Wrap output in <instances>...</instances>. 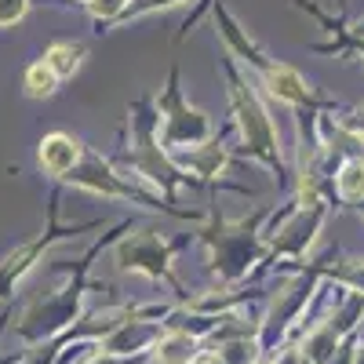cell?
I'll use <instances>...</instances> for the list:
<instances>
[{
    "mask_svg": "<svg viewBox=\"0 0 364 364\" xmlns=\"http://www.w3.org/2000/svg\"><path fill=\"white\" fill-rule=\"evenodd\" d=\"M132 117V154H124L117 161V168L124 171L128 178H142V182H154L161 186L164 200L175 204V190L178 186H197V178L182 171L161 146V109L154 95H142L132 102L128 109Z\"/></svg>",
    "mask_w": 364,
    "mask_h": 364,
    "instance_id": "1",
    "label": "cell"
},
{
    "mask_svg": "<svg viewBox=\"0 0 364 364\" xmlns=\"http://www.w3.org/2000/svg\"><path fill=\"white\" fill-rule=\"evenodd\" d=\"M223 73L230 80V106H233V120H237V132L240 142H245V154L255 157L259 164H266L281 182H288V168L281 157V139L277 128H273V117L266 109V102L259 99V87L240 77V70L233 66V58H223Z\"/></svg>",
    "mask_w": 364,
    "mask_h": 364,
    "instance_id": "2",
    "label": "cell"
},
{
    "mask_svg": "<svg viewBox=\"0 0 364 364\" xmlns=\"http://www.w3.org/2000/svg\"><path fill=\"white\" fill-rule=\"evenodd\" d=\"M266 219V211H259L255 219H240V223H226L219 208H211V223L200 230V240L211 248V269L223 284H237L248 277L252 262H262L269 255V245L259 230V223Z\"/></svg>",
    "mask_w": 364,
    "mask_h": 364,
    "instance_id": "3",
    "label": "cell"
},
{
    "mask_svg": "<svg viewBox=\"0 0 364 364\" xmlns=\"http://www.w3.org/2000/svg\"><path fill=\"white\" fill-rule=\"evenodd\" d=\"M70 182V186L77 190H87V193H99V197H109V200H124V204H142L146 211H164V215H178V219H197L193 211H182V208H171L168 200H157L154 193H146L142 186H135V182L120 171L113 161H106L102 154H91V149H84L80 164L63 178Z\"/></svg>",
    "mask_w": 364,
    "mask_h": 364,
    "instance_id": "4",
    "label": "cell"
},
{
    "mask_svg": "<svg viewBox=\"0 0 364 364\" xmlns=\"http://www.w3.org/2000/svg\"><path fill=\"white\" fill-rule=\"evenodd\" d=\"M157 109H161V146L168 157L182 154V149H197L215 139V128H211L208 113L182 99L178 66H171V73H168V87L157 95Z\"/></svg>",
    "mask_w": 364,
    "mask_h": 364,
    "instance_id": "5",
    "label": "cell"
},
{
    "mask_svg": "<svg viewBox=\"0 0 364 364\" xmlns=\"http://www.w3.org/2000/svg\"><path fill=\"white\" fill-rule=\"evenodd\" d=\"M186 245H190V237L164 240L154 230H135V233L120 237L117 245H113V259H117V269H124V273H146L149 281H164L175 291H182L178 281L171 277V266L168 262H171V255L178 248H186Z\"/></svg>",
    "mask_w": 364,
    "mask_h": 364,
    "instance_id": "6",
    "label": "cell"
},
{
    "mask_svg": "<svg viewBox=\"0 0 364 364\" xmlns=\"http://www.w3.org/2000/svg\"><path fill=\"white\" fill-rule=\"evenodd\" d=\"M102 245H106V240H102ZM102 245H99V248H102ZM99 248H91V252L77 262V269H73V281H70L66 288L51 291L48 299H37L33 306L26 310V317H22V324H18L22 336H29V339L51 336V331L66 328V324L77 317V306H80V299H84V269H87V259L95 255Z\"/></svg>",
    "mask_w": 364,
    "mask_h": 364,
    "instance_id": "7",
    "label": "cell"
},
{
    "mask_svg": "<svg viewBox=\"0 0 364 364\" xmlns=\"http://www.w3.org/2000/svg\"><path fill=\"white\" fill-rule=\"evenodd\" d=\"M99 226H102V219L77 223V226H58V193H51V204H48V230H44L41 237H33L29 245L15 248L4 262H0V295H8L11 284H15L18 277H26V273L41 262V255H44L51 245H58V240H70V237H77V233H87V230H99Z\"/></svg>",
    "mask_w": 364,
    "mask_h": 364,
    "instance_id": "8",
    "label": "cell"
},
{
    "mask_svg": "<svg viewBox=\"0 0 364 364\" xmlns=\"http://www.w3.org/2000/svg\"><path fill=\"white\" fill-rule=\"evenodd\" d=\"M84 149H87V146H84L77 135H70V132H51V135H44V139H41L37 164L44 168V175H51V178L63 182V178L80 164Z\"/></svg>",
    "mask_w": 364,
    "mask_h": 364,
    "instance_id": "9",
    "label": "cell"
},
{
    "mask_svg": "<svg viewBox=\"0 0 364 364\" xmlns=\"http://www.w3.org/2000/svg\"><path fill=\"white\" fill-rule=\"evenodd\" d=\"M171 161L182 168V171H190L197 175V182H215L226 164H230V146H223V139L215 135L211 142L197 146V149H182V154H171Z\"/></svg>",
    "mask_w": 364,
    "mask_h": 364,
    "instance_id": "10",
    "label": "cell"
},
{
    "mask_svg": "<svg viewBox=\"0 0 364 364\" xmlns=\"http://www.w3.org/2000/svg\"><path fill=\"white\" fill-rule=\"evenodd\" d=\"M331 197L343 204H360L364 200V157H346L336 175H331Z\"/></svg>",
    "mask_w": 364,
    "mask_h": 364,
    "instance_id": "11",
    "label": "cell"
},
{
    "mask_svg": "<svg viewBox=\"0 0 364 364\" xmlns=\"http://www.w3.org/2000/svg\"><path fill=\"white\" fill-rule=\"evenodd\" d=\"M84 55H87V48H84L80 41H58V44H51V48L44 51V63H48V70H51L58 80H70V77L80 70Z\"/></svg>",
    "mask_w": 364,
    "mask_h": 364,
    "instance_id": "12",
    "label": "cell"
},
{
    "mask_svg": "<svg viewBox=\"0 0 364 364\" xmlns=\"http://www.w3.org/2000/svg\"><path fill=\"white\" fill-rule=\"evenodd\" d=\"M197 357V339L186 331H168L154 346V364H190Z\"/></svg>",
    "mask_w": 364,
    "mask_h": 364,
    "instance_id": "13",
    "label": "cell"
},
{
    "mask_svg": "<svg viewBox=\"0 0 364 364\" xmlns=\"http://www.w3.org/2000/svg\"><path fill=\"white\" fill-rule=\"evenodd\" d=\"M58 84H63V80L48 70L44 58H41V63H33V66H26V73H22V87H26L29 99H51L55 91H58Z\"/></svg>",
    "mask_w": 364,
    "mask_h": 364,
    "instance_id": "14",
    "label": "cell"
},
{
    "mask_svg": "<svg viewBox=\"0 0 364 364\" xmlns=\"http://www.w3.org/2000/svg\"><path fill=\"white\" fill-rule=\"evenodd\" d=\"M132 0H91L87 4V15L91 22H95V33H106V29H113L120 22V15L128 11Z\"/></svg>",
    "mask_w": 364,
    "mask_h": 364,
    "instance_id": "15",
    "label": "cell"
},
{
    "mask_svg": "<svg viewBox=\"0 0 364 364\" xmlns=\"http://www.w3.org/2000/svg\"><path fill=\"white\" fill-rule=\"evenodd\" d=\"M321 273H328L336 284H343V288H353V291H360L364 295V259H343V266H321Z\"/></svg>",
    "mask_w": 364,
    "mask_h": 364,
    "instance_id": "16",
    "label": "cell"
},
{
    "mask_svg": "<svg viewBox=\"0 0 364 364\" xmlns=\"http://www.w3.org/2000/svg\"><path fill=\"white\" fill-rule=\"evenodd\" d=\"M175 4H182V0H132V4H128V11L120 15V22H117L113 29H120V26H128V22H135V18H146V15H154V11L175 8Z\"/></svg>",
    "mask_w": 364,
    "mask_h": 364,
    "instance_id": "17",
    "label": "cell"
},
{
    "mask_svg": "<svg viewBox=\"0 0 364 364\" xmlns=\"http://www.w3.org/2000/svg\"><path fill=\"white\" fill-rule=\"evenodd\" d=\"M343 128H350V132L364 142V106H353L350 117H343Z\"/></svg>",
    "mask_w": 364,
    "mask_h": 364,
    "instance_id": "18",
    "label": "cell"
},
{
    "mask_svg": "<svg viewBox=\"0 0 364 364\" xmlns=\"http://www.w3.org/2000/svg\"><path fill=\"white\" fill-rule=\"evenodd\" d=\"M215 4H219V0H200V8H197V11H193V15H190L186 22H182V33H178V41H182V37H186V33H190V29H193V26H197V22L204 18V11H208V8H215Z\"/></svg>",
    "mask_w": 364,
    "mask_h": 364,
    "instance_id": "19",
    "label": "cell"
},
{
    "mask_svg": "<svg viewBox=\"0 0 364 364\" xmlns=\"http://www.w3.org/2000/svg\"><path fill=\"white\" fill-rule=\"evenodd\" d=\"M87 364H135V360H124V357H117V353H99L95 360H87Z\"/></svg>",
    "mask_w": 364,
    "mask_h": 364,
    "instance_id": "20",
    "label": "cell"
},
{
    "mask_svg": "<svg viewBox=\"0 0 364 364\" xmlns=\"http://www.w3.org/2000/svg\"><path fill=\"white\" fill-rule=\"evenodd\" d=\"M357 215H360V219H364V200H360V204H357Z\"/></svg>",
    "mask_w": 364,
    "mask_h": 364,
    "instance_id": "21",
    "label": "cell"
},
{
    "mask_svg": "<svg viewBox=\"0 0 364 364\" xmlns=\"http://www.w3.org/2000/svg\"><path fill=\"white\" fill-rule=\"evenodd\" d=\"M73 4H84V8H87V4H91V0H73Z\"/></svg>",
    "mask_w": 364,
    "mask_h": 364,
    "instance_id": "22",
    "label": "cell"
},
{
    "mask_svg": "<svg viewBox=\"0 0 364 364\" xmlns=\"http://www.w3.org/2000/svg\"><path fill=\"white\" fill-rule=\"evenodd\" d=\"M208 364H223V360H219V357H211V360H208Z\"/></svg>",
    "mask_w": 364,
    "mask_h": 364,
    "instance_id": "23",
    "label": "cell"
}]
</instances>
